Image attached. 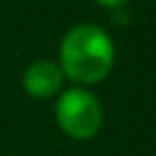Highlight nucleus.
Listing matches in <instances>:
<instances>
[{
  "instance_id": "f257e3e1",
  "label": "nucleus",
  "mask_w": 156,
  "mask_h": 156,
  "mask_svg": "<svg viewBox=\"0 0 156 156\" xmlns=\"http://www.w3.org/2000/svg\"><path fill=\"white\" fill-rule=\"evenodd\" d=\"M117 51L108 30L97 23H76L62 34L58 64L67 83L90 87L103 83L115 67Z\"/></svg>"
},
{
  "instance_id": "7ed1b4c3",
  "label": "nucleus",
  "mask_w": 156,
  "mask_h": 156,
  "mask_svg": "<svg viewBox=\"0 0 156 156\" xmlns=\"http://www.w3.org/2000/svg\"><path fill=\"white\" fill-rule=\"evenodd\" d=\"M64 83H67V78H64L58 60H51V58L32 60L21 73L23 92L32 99H39V101L55 99L64 90Z\"/></svg>"
},
{
  "instance_id": "20e7f679",
  "label": "nucleus",
  "mask_w": 156,
  "mask_h": 156,
  "mask_svg": "<svg viewBox=\"0 0 156 156\" xmlns=\"http://www.w3.org/2000/svg\"><path fill=\"white\" fill-rule=\"evenodd\" d=\"M94 2L101 5V7H106V9H122L129 0H94Z\"/></svg>"
},
{
  "instance_id": "f03ea898",
  "label": "nucleus",
  "mask_w": 156,
  "mask_h": 156,
  "mask_svg": "<svg viewBox=\"0 0 156 156\" xmlns=\"http://www.w3.org/2000/svg\"><path fill=\"white\" fill-rule=\"evenodd\" d=\"M53 115L60 131L78 142L92 140L103 126V106L90 87H64L55 97Z\"/></svg>"
}]
</instances>
